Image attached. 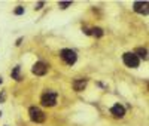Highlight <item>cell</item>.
<instances>
[{
    "label": "cell",
    "mask_w": 149,
    "mask_h": 126,
    "mask_svg": "<svg viewBox=\"0 0 149 126\" xmlns=\"http://www.w3.org/2000/svg\"><path fill=\"white\" fill-rule=\"evenodd\" d=\"M5 97H6V95H5V92H3V94L0 95V103H3V101H5Z\"/></svg>",
    "instance_id": "9a60e30c"
},
{
    "label": "cell",
    "mask_w": 149,
    "mask_h": 126,
    "mask_svg": "<svg viewBox=\"0 0 149 126\" xmlns=\"http://www.w3.org/2000/svg\"><path fill=\"white\" fill-rule=\"evenodd\" d=\"M14 13H15V15H22V13H24V7H22V6H18V7L14 11Z\"/></svg>",
    "instance_id": "4fadbf2b"
},
{
    "label": "cell",
    "mask_w": 149,
    "mask_h": 126,
    "mask_svg": "<svg viewBox=\"0 0 149 126\" xmlns=\"http://www.w3.org/2000/svg\"><path fill=\"white\" fill-rule=\"evenodd\" d=\"M3 82V79H2V76H0V83H2Z\"/></svg>",
    "instance_id": "e0dca14e"
},
{
    "label": "cell",
    "mask_w": 149,
    "mask_h": 126,
    "mask_svg": "<svg viewBox=\"0 0 149 126\" xmlns=\"http://www.w3.org/2000/svg\"><path fill=\"white\" fill-rule=\"evenodd\" d=\"M31 71H33V74H36V76H43V74H46V71H48V65L45 62L39 61V62H36L33 65Z\"/></svg>",
    "instance_id": "5b68a950"
},
{
    "label": "cell",
    "mask_w": 149,
    "mask_h": 126,
    "mask_svg": "<svg viewBox=\"0 0 149 126\" xmlns=\"http://www.w3.org/2000/svg\"><path fill=\"white\" fill-rule=\"evenodd\" d=\"M90 33L94 36V37H101L103 36V30L101 28H99V27H95V28H93V30H90Z\"/></svg>",
    "instance_id": "30bf717a"
},
{
    "label": "cell",
    "mask_w": 149,
    "mask_h": 126,
    "mask_svg": "<svg viewBox=\"0 0 149 126\" xmlns=\"http://www.w3.org/2000/svg\"><path fill=\"white\" fill-rule=\"evenodd\" d=\"M85 86H86V80H85V79H78V80L73 82V89H75L76 92L84 90Z\"/></svg>",
    "instance_id": "ba28073f"
},
{
    "label": "cell",
    "mask_w": 149,
    "mask_h": 126,
    "mask_svg": "<svg viewBox=\"0 0 149 126\" xmlns=\"http://www.w3.org/2000/svg\"><path fill=\"white\" fill-rule=\"evenodd\" d=\"M148 6H149L148 2H136V3L133 5L134 11H136L137 13H143V15H148V11H149Z\"/></svg>",
    "instance_id": "52a82bcc"
},
{
    "label": "cell",
    "mask_w": 149,
    "mask_h": 126,
    "mask_svg": "<svg viewBox=\"0 0 149 126\" xmlns=\"http://www.w3.org/2000/svg\"><path fill=\"white\" fill-rule=\"evenodd\" d=\"M40 103H42V105H45V107H54L55 103H57V92L46 90L45 94L42 95Z\"/></svg>",
    "instance_id": "6da1fadb"
},
{
    "label": "cell",
    "mask_w": 149,
    "mask_h": 126,
    "mask_svg": "<svg viewBox=\"0 0 149 126\" xmlns=\"http://www.w3.org/2000/svg\"><path fill=\"white\" fill-rule=\"evenodd\" d=\"M20 70H21V67H20V65H16L15 68L12 70V73H11L12 79H15V80H21V76H20Z\"/></svg>",
    "instance_id": "9c48e42d"
},
{
    "label": "cell",
    "mask_w": 149,
    "mask_h": 126,
    "mask_svg": "<svg viewBox=\"0 0 149 126\" xmlns=\"http://www.w3.org/2000/svg\"><path fill=\"white\" fill-rule=\"evenodd\" d=\"M21 42H22V39H18V40H16V46H20V45H21Z\"/></svg>",
    "instance_id": "2e32d148"
},
{
    "label": "cell",
    "mask_w": 149,
    "mask_h": 126,
    "mask_svg": "<svg viewBox=\"0 0 149 126\" xmlns=\"http://www.w3.org/2000/svg\"><path fill=\"white\" fill-rule=\"evenodd\" d=\"M70 5H72V2H60V3H58V6L61 7V9H67Z\"/></svg>",
    "instance_id": "7c38bea8"
},
{
    "label": "cell",
    "mask_w": 149,
    "mask_h": 126,
    "mask_svg": "<svg viewBox=\"0 0 149 126\" xmlns=\"http://www.w3.org/2000/svg\"><path fill=\"white\" fill-rule=\"evenodd\" d=\"M42 6H43V2H39V3L36 5V7H34V9H42Z\"/></svg>",
    "instance_id": "5bb4252c"
},
{
    "label": "cell",
    "mask_w": 149,
    "mask_h": 126,
    "mask_svg": "<svg viewBox=\"0 0 149 126\" xmlns=\"http://www.w3.org/2000/svg\"><path fill=\"white\" fill-rule=\"evenodd\" d=\"M60 56H61V60H63L66 64H69V65H73L76 62V60H78L76 52L72 50V49H63L60 52Z\"/></svg>",
    "instance_id": "7a4b0ae2"
},
{
    "label": "cell",
    "mask_w": 149,
    "mask_h": 126,
    "mask_svg": "<svg viewBox=\"0 0 149 126\" xmlns=\"http://www.w3.org/2000/svg\"><path fill=\"white\" fill-rule=\"evenodd\" d=\"M110 113L113 114V117L121 119V117H124V114H125V108L122 107L121 104H115V105L110 108Z\"/></svg>",
    "instance_id": "8992f818"
},
{
    "label": "cell",
    "mask_w": 149,
    "mask_h": 126,
    "mask_svg": "<svg viewBox=\"0 0 149 126\" xmlns=\"http://www.w3.org/2000/svg\"><path fill=\"white\" fill-rule=\"evenodd\" d=\"M136 52L139 54V55H137V58L140 56V58H143V60H146V54H148V52H146V49H143V48H139V49L136 50Z\"/></svg>",
    "instance_id": "8fae6325"
},
{
    "label": "cell",
    "mask_w": 149,
    "mask_h": 126,
    "mask_svg": "<svg viewBox=\"0 0 149 126\" xmlns=\"http://www.w3.org/2000/svg\"><path fill=\"white\" fill-rule=\"evenodd\" d=\"M29 114H30V119L33 122H36V123H42L43 120H45V113L37 107H31L29 110Z\"/></svg>",
    "instance_id": "277c9868"
},
{
    "label": "cell",
    "mask_w": 149,
    "mask_h": 126,
    "mask_svg": "<svg viewBox=\"0 0 149 126\" xmlns=\"http://www.w3.org/2000/svg\"><path fill=\"white\" fill-rule=\"evenodd\" d=\"M122 60H124V64H125L127 67H131V68H136V67H139V64H140V60L137 58V55L133 54V52L124 54Z\"/></svg>",
    "instance_id": "3957f363"
}]
</instances>
